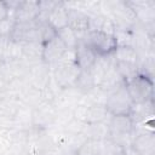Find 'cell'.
<instances>
[{
	"label": "cell",
	"instance_id": "6da1fadb",
	"mask_svg": "<svg viewBox=\"0 0 155 155\" xmlns=\"http://www.w3.org/2000/svg\"><path fill=\"white\" fill-rule=\"evenodd\" d=\"M125 86L133 103H144L153 101L154 84L151 76L139 71L133 79L125 82Z\"/></svg>",
	"mask_w": 155,
	"mask_h": 155
},
{
	"label": "cell",
	"instance_id": "7a4b0ae2",
	"mask_svg": "<svg viewBox=\"0 0 155 155\" xmlns=\"http://www.w3.org/2000/svg\"><path fill=\"white\" fill-rule=\"evenodd\" d=\"M86 41V44L94 51L97 56H110L116 50V40L114 35H108L102 31H90L82 39Z\"/></svg>",
	"mask_w": 155,
	"mask_h": 155
},
{
	"label": "cell",
	"instance_id": "3957f363",
	"mask_svg": "<svg viewBox=\"0 0 155 155\" xmlns=\"http://www.w3.org/2000/svg\"><path fill=\"white\" fill-rule=\"evenodd\" d=\"M133 105V102L127 92V88L124 85L113 91L107 99L105 108L110 115H122L130 114V110Z\"/></svg>",
	"mask_w": 155,
	"mask_h": 155
},
{
	"label": "cell",
	"instance_id": "277c9868",
	"mask_svg": "<svg viewBox=\"0 0 155 155\" xmlns=\"http://www.w3.org/2000/svg\"><path fill=\"white\" fill-rule=\"evenodd\" d=\"M80 73L81 69L78 67V64L56 67L52 70V79L61 90L71 88L75 87Z\"/></svg>",
	"mask_w": 155,
	"mask_h": 155
},
{
	"label": "cell",
	"instance_id": "5b68a950",
	"mask_svg": "<svg viewBox=\"0 0 155 155\" xmlns=\"http://www.w3.org/2000/svg\"><path fill=\"white\" fill-rule=\"evenodd\" d=\"M40 13V1L27 0L18 1V5L15 11V22L16 24H29L36 22Z\"/></svg>",
	"mask_w": 155,
	"mask_h": 155
},
{
	"label": "cell",
	"instance_id": "8992f818",
	"mask_svg": "<svg viewBox=\"0 0 155 155\" xmlns=\"http://www.w3.org/2000/svg\"><path fill=\"white\" fill-rule=\"evenodd\" d=\"M133 10L137 22L144 27L153 25L155 19V2L154 1H126Z\"/></svg>",
	"mask_w": 155,
	"mask_h": 155
},
{
	"label": "cell",
	"instance_id": "52a82bcc",
	"mask_svg": "<svg viewBox=\"0 0 155 155\" xmlns=\"http://www.w3.org/2000/svg\"><path fill=\"white\" fill-rule=\"evenodd\" d=\"M88 15L80 10H68V27L79 40L85 39L88 33Z\"/></svg>",
	"mask_w": 155,
	"mask_h": 155
},
{
	"label": "cell",
	"instance_id": "ba28073f",
	"mask_svg": "<svg viewBox=\"0 0 155 155\" xmlns=\"http://www.w3.org/2000/svg\"><path fill=\"white\" fill-rule=\"evenodd\" d=\"M109 131L111 136L121 134H133V121L128 114L111 115L109 119Z\"/></svg>",
	"mask_w": 155,
	"mask_h": 155
},
{
	"label": "cell",
	"instance_id": "9c48e42d",
	"mask_svg": "<svg viewBox=\"0 0 155 155\" xmlns=\"http://www.w3.org/2000/svg\"><path fill=\"white\" fill-rule=\"evenodd\" d=\"M76 51V64L81 70H91V68L93 67L96 59H97V54L94 53V51L86 44L85 40H79L78 46L75 48Z\"/></svg>",
	"mask_w": 155,
	"mask_h": 155
},
{
	"label": "cell",
	"instance_id": "30bf717a",
	"mask_svg": "<svg viewBox=\"0 0 155 155\" xmlns=\"http://www.w3.org/2000/svg\"><path fill=\"white\" fill-rule=\"evenodd\" d=\"M67 50L64 44L56 36L54 39L50 40L48 42L44 44V51H42V62L47 65H53L59 57L63 54V52Z\"/></svg>",
	"mask_w": 155,
	"mask_h": 155
},
{
	"label": "cell",
	"instance_id": "8fae6325",
	"mask_svg": "<svg viewBox=\"0 0 155 155\" xmlns=\"http://www.w3.org/2000/svg\"><path fill=\"white\" fill-rule=\"evenodd\" d=\"M33 113L34 109L31 107L22 103L13 115L15 131H29L33 128Z\"/></svg>",
	"mask_w": 155,
	"mask_h": 155
},
{
	"label": "cell",
	"instance_id": "7c38bea8",
	"mask_svg": "<svg viewBox=\"0 0 155 155\" xmlns=\"http://www.w3.org/2000/svg\"><path fill=\"white\" fill-rule=\"evenodd\" d=\"M134 148L140 155H154L155 154V137L151 132L136 134L132 142Z\"/></svg>",
	"mask_w": 155,
	"mask_h": 155
},
{
	"label": "cell",
	"instance_id": "4fadbf2b",
	"mask_svg": "<svg viewBox=\"0 0 155 155\" xmlns=\"http://www.w3.org/2000/svg\"><path fill=\"white\" fill-rule=\"evenodd\" d=\"M125 81L122 80V78L120 76L119 71L116 70V67H115V63L105 71L101 84H99V88L103 90L104 92H107L108 94H110L113 91H115L117 87H120L121 85H124Z\"/></svg>",
	"mask_w": 155,
	"mask_h": 155
},
{
	"label": "cell",
	"instance_id": "5bb4252c",
	"mask_svg": "<svg viewBox=\"0 0 155 155\" xmlns=\"http://www.w3.org/2000/svg\"><path fill=\"white\" fill-rule=\"evenodd\" d=\"M47 24H50L56 31L68 25V8L64 6L63 1H58L51 11L47 18Z\"/></svg>",
	"mask_w": 155,
	"mask_h": 155
},
{
	"label": "cell",
	"instance_id": "9a60e30c",
	"mask_svg": "<svg viewBox=\"0 0 155 155\" xmlns=\"http://www.w3.org/2000/svg\"><path fill=\"white\" fill-rule=\"evenodd\" d=\"M82 134L87 139L104 140L109 138V134H110L109 121H103V122H97V124H85Z\"/></svg>",
	"mask_w": 155,
	"mask_h": 155
},
{
	"label": "cell",
	"instance_id": "2e32d148",
	"mask_svg": "<svg viewBox=\"0 0 155 155\" xmlns=\"http://www.w3.org/2000/svg\"><path fill=\"white\" fill-rule=\"evenodd\" d=\"M130 117L132 119L133 124L144 121L154 116V104L153 101L144 102V103H133L130 110Z\"/></svg>",
	"mask_w": 155,
	"mask_h": 155
},
{
	"label": "cell",
	"instance_id": "e0dca14e",
	"mask_svg": "<svg viewBox=\"0 0 155 155\" xmlns=\"http://www.w3.org/2000/svg\"><path fill=\"white\" fill-rule=\"evenodd\" d=\"M113 57L115 62L139 67V56L132 46H117L113 53Z\"/></svg>",
	"mask_w": 155,
	"mask_h": 155
},
{
	"label": "cell",
	"instance_id": "ac0fdd59",
	"mask_svg": "<svg viewBox=\"0 0 155 155\" xmlns=\"http://www.w3.org/2000/svg\"><path fill=\"white\" fill-rule=\"evenodd\" d=\"M110 114L108 113L105 105L103 104H92L86 108L85 124H97L103 121H109Z\"/></svg>",
	"mask_w": 155,
	"mask_h": 155
},
{
	"label": "cell",
	"instance_id": "d6986e66",
	"mask_svg": "<svg viewBox=\"0 0 155 155\" xmlns=\"http://www.w3.org/2000/svg\"><path fill=\"white\" fill-rule=\"evenodd\" d=\"M57 36L58 39L64 44V46L67 48H71V50H75L76 46H78V42H79V39L78 36L75 35V33L67 25L59 30H57Z\"/></svg>",
	"mask_w": 155,
	"mask_h": 155
},
{
	"label": "cell",
	"instance_id": "ffe728a7",
	"mask_svg": "<svg viewBox=\"0 0 155 155\" xmlns=\"http://www.w3.org/2000/svg\"><path fill=\"white\" fill-rule=\"evenodd\" d=\"M101 142L102 140L86 139L75 150V155H99L101 154Z\"/></svg>",
	"mask_w": 155,
	"mask_h": 155
},
{
	"label": "cell",
	"instance_id": "44dd1931",
	"mask_svg": "<svg viewBox=\"0 0 155 155\" xmlns=\"http://www.w3.org/2000/svg\"><path fill=\"white\" fill-rule=\"evenodd\" d=\"M125 148L113 142L110 138H107L101 142V154L99 155H124Z\"/></svg>",
	"mask_w": 155,
	"mask_h": 155
},
{
	"label": "cell",
	"instance_id": "7402d4cb",
	"mask_svg": "<svg viewBox=\"0 0 155 155\" xmlns=\"http://www.w3.org/2000/svg\"><path fill=\"white\" fill-rule=\"evenodd\" d=\"M75 87L78 90H80L81 92H84V93L87 92V91H90L92 87H94V82H93V79H92V75H91L90 70L88 71L81 70V73L79 75V79L76 81Z\"/></svg>",
	"mask_w": 155,
	"mask_h": 155
},
{
	"label": "cell",
	"instance_id": "603a6c76",
	"mask_svg": "<svg viewBox=\"0 0 155 155\" xmlns=\"http://www.w3.org/2000/svg\"><path fill=\"white\" fill-rule=\"evenodd\" d=\"M76 64V51L71 48H67L63 54L59 57V59L53 64V67H63V65H71Z\"/></svg>",
	"mask_w": 155,
	"mask_h": 155
},
{
	"label": "cell",
	"instance_id": "cb8c5ba5",
	"mask_svg": "<svg viewBox=\"0 0 155 155\" xmlns=\"http://www.w3.org/2000/svg\"><path fill=\"white\" fill-rule=\"evenodd\" d=\"M40 28V34H41V42L42 44H46L50 40L54 39L57 36V31L47 23H44V24H40L39 25Z\"/></svg>",
	"mask_w": 155,
	"mask_h": 155
},
{
	"label": "cell",
	"instance_id": "d4e9b609",
	"mask_svg": "<svg viewBox=\"0 0 155 155\" xmlns=\"http://www.w3.org/2000/svg\"><path fill=\"white\" fill-rule=\"evenodd\" d=\"M84 127H85V122H81V121H79V120L73 117V120H70L63 127V130L65 132H68L69 134H79V133H82Z\"/></svg>",
	"mask_w": 155,
	"mask_h": 155
},
{
	"label": "cell",
	"instance_id": "484cf974",
	"mask_svg": "<svg viewBox=\"0 0 155 155\" xmlns=\"http://www.w3.org/2000/svg\"><path fill=\"white\" fill-rule=\"evenodd\" d=\"M16 22L12 18H6L0 22V36L2 38H10L13 29H15Z\"/></svg>",
	"mask_w": 155,
	"mask_h": 155
},
{
	"label": "cell",
	"instance_id": "4316f807",
	"mask_svg": "<svg viewBox=\"0 0 155 155\" xmlns=\"http://www.w3.org/2000/svg\"><path fill=\"white\" fill-rule=\"evenodd\" d=\"M102 33L104 34H108V35H115V31H116V25L114 23V21L109 17H105L102 27H101V30Z\"/></svg>",
	"mask_w": 155,
	"mask_h": 155
},
{
	"label": "cell",
	"instance_id": "83f0119b",
	"mask_svg": "<svg viewBox=\"0 0 155 155\" xmlns=\"http://www.w3.org/2000/svg\"><path fill=\"white\" fill-rule=\"evenodd\" d=\"M8 18V5L6 1H0V22Z\"/></svg>",
	"mask_w": 155,
	"mask_h": 155
},
{
	"label": "cell",
	"instance_id": "f1b7e54d",
	"mask_svg": "<svg viewBox=\"0 0 155 155\" xmlns=\"http://www.w3.org/2000/svg\"><path fill=\"white\" fill-rule=\"evenodd\" d=\"M124 155H140L134 148H132V147H128V148H126L125 149V153H124Z\"/></svg>",
	"mask_w": 155,
	"mask_h": 155
},
{
	"label": "cell",
	"instance_id": "f546056e",
	"mask_svg": "<svg viewBox=\"0 0 155 155\" xmlns=\"http://www.w3.org/2000/svg\"><path fill=\"white\" fill-rule=\"evenodd\" d=\"M0 63H1V61H0Z\"/></svg>",
	"mask_w": 155,
	"mask_h": 155
}]
</instances>
